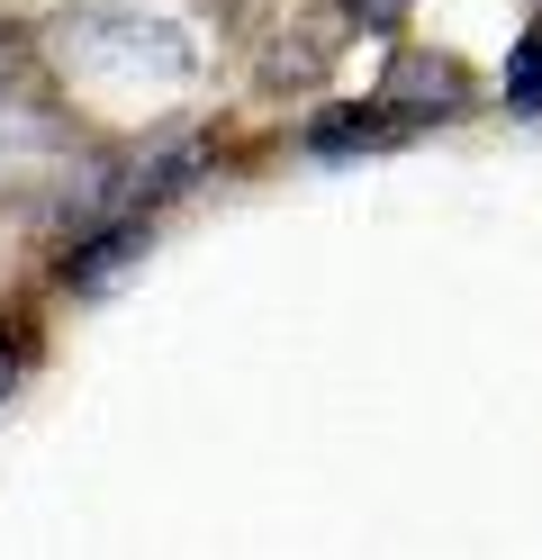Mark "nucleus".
Returning a JSON list of instances; mask_svg holds the SVG:
<instances>
[{
    "label": "nucleus",
    "mask_w": 542,
    "mask_h": 560,
    "mask_svg": "<svg viewBox=\"0 0 542 560\" xmlns=\"http://www.w3.org/2000/svg\"><path fill=\"white\" fill-rule=\"evenodd\" d=\"M145 262V218H108V226H82V244L64 254V290H82V299H100V290H118V280Z\"/></svg>",
    "instance_id": "obj_1"
},
{
    "label": "nucleus",
    "mask_w": 542,
    "mask_h": 560,
    "mask_svg": "<svg viewBox=\"0 0 542 560\" xmlns=\"http://www.w3.org/2000/svg\"><path fill=\"white\" fill-rule=\"evenodd\" d=\"M407 118H325L316 127V154H353V145H397Z\"/></svg>",
    "instance_id": "obj_2"
},
{
    "label": "nucleus",
    "mask_w": 542,
    "mask_h": 560,
    "mask_svg": "<svg viewBox=\"0 0 542 560\" xmlns=\"http://www.w3.org/2000/svg\"><path fill=\"white\" fill-rule=\"evenodd\" d=\"M19 371H27V343H19V335H0V398L19 389Z\"/></svg>",
    "instance_id": "obj_3"
},
{
    "label": "nucleus",
    "mask_w": 542,
    "mask_h": 560,
    "mask_svg": "<svg viewBox=\"0 0 542 560\" xmlns=\"http://www.w3.org/2000/svg\"><path fill=\"white\" fill-rule=\"evenodd\" d=\"M344 10H361V19H371V27H389L397 10H407V0H344Z\"/></svg>",
    "instance_id": "obj_4"
},
{
    "label": "nucleus",
    "mask_w": 542,
    "mask_h": 560,
    "mask_svg": "<svg viewBox=\"0 0 542 560\" xmlns=\"http://www.w3.org/2000/svg\"><path fill=\"white\" fill-rule=\"evenodd\" d=\"M0 73H10V37H0Z\"/></svg>",
    "instance_id": "obj_5"
}]
</instances>
